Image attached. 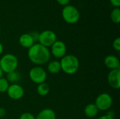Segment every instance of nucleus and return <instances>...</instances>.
I'll return each instance as SVG.
<instances>
[{
  "instance_id": "nucleus-17",
  "label": "nucleus",
  "mask_w": 120,
  "mask_h": 119,
  "mask_svg": "<svg viewBox=\"0 0 120 119\" xmlns=\"http://www.w3.org/2000/svg\"><path fill=\"white\" fill-rule=\"evenodd\" d=\"M37 92L39 95L40 96H46L50 92V88L49 85L46 83H42L37 85Z\"/></svg>"
},
{
  "instance_id": "nucleus-14",
  "label": "nucleus",
  "mask_w": 120,
  "mask_h": 119,
  "mask_svg": "<svg viewBox=\"0 0 120 119\" xmlns=\"http://www.w3.org/2000/svg\"><path fill=\"white\" fill-rule=\"evenodd\" d=\"M99 110L96 107L94 103H90L87 105L84 109V115L88 118H94L98 114Z\"/></svg>"
},
{
  "instance_id": "nucleus-9",
  "label": "nucleus",
  "mask_w": 120,
  "mask_h": 119,
  "mask_svg": "<svg viewBox=\"0 0 120 119\" xmlns=\"http://www.w3.org/2000/svg\"><path fill=\"white\" fill-rule=\"evenodd\" d=\"M8 97L13 100H18L23 97L25 95V90L18 83L11 84L6 91Z\"/></svg>"
},
{
  "instance_id": "nucleus-2",
  "label": "nucleus",
  "mask_w": 120,
  "mask_h": 119,
  "mask_svg": "<svg viewBox=\"0 0 120 119\" xmlns=\"http://www.w3.org/2000/svg\"><path fill=\"white\" fill-rule=\"evenodd\" d=\"M61 71L68 75L75 74L79 68V60L77 56L70 54L65 55L60 61Z\"/></svg>"
},
{
  "instance_id": "nucleus-16",
  "label": "nucleus",
  "mask_w": 120,
  "mask_h": 119,
  "mask_svg": "<svg viewBox=\"0 0 120 119\" xmlns=\"http://www.w3.org/2000/svg\"><path fill=\"white\" fill-rule=\"evenodd\" d=\"M6 79L9 82V83H11L12 84L18 83L21 79V74L19 72L15 70V71H13V72L6 74Z\"/></svg>"
},
{
  "instance_id": "nucleus-4",
  "label": "nucleus",
  "mask_w": 120,
  "mask_h": 119,
  "mask_svg": "<svg viewBox=\"0 0 120 119\" xmlns=\"http://www.w3.org/2000/svg\"><path fill=\"white\" fill-rule=\"evenodd\" d=\"M63 19L68 24H75L80 18V13L79 10L72 5H67L62 10Z\"/></svg>"
},
{
  "instance_id": "nucleus-22",
  "label": "nucleus",
  "mask_w": 120,
  "mask_h": 119,
  "mask_svg": "<svg viewBox=\"0 0 120 119\" xmlns=\"http://www.w3.org/2000/svg\"><path fill=\"white\" fill-rule=\"evenodd\" d=\"M30 34L32 37L34 41L38 43V40H39V32H38L37 31H32V32L30 33Z\"/></svg>"
},
{
  "instance_id": "nucleus-10",
  "label": "nucleus",
  "mask_w": 120,
  "mask_h": 119,
  "mask_svg": "<svg viewBox=\"0 0 120 119\" xmlns=\"http://www.w3.org/2000/svg\"><path fill=\"white\" fill-rule=\"evenodd\" d=\"M109 86L113 89L118 90L120 88V69L110 70L107 77Z\"/></svg>"
},
{
  "instance_id": "nucleus-28",
  "label": "nucleus",
  "mask_w": 120,
  "mask_h": 119,
  "mask_svg": "<svg viewBox=\"0 0 120 119\" xmlns=\"http://www.w3.org/2000/svg\"><path fill=\"white\" fill-rule=\"evenodd\" d=\"M3 74H4V72H2V70H1V69L0 68V78H1V77H3Z\"/></svg>"
},
{
  "instance_id": "nucleus-5",
  "label": "nucleus",
  "mask_w": 120,
  "mask_h": 119,
  "mask_svg": "<svg viewBox=\"0 0 120 119\" xmlns=\"http://www.w3.org/2000/svg\"><path fill=\"white\" fill-rule=\"evenodd\" d=\"M112 96L108 93H102L96 97L94 104L99 111H108L112 107Z\"/></svg>"
},
{
  "instance_id": "nucleus-27",
  "label": "nucleus",
  "mask_w": 120,
  "mask_h": 119,
  "mask_svg": "<svg viewBox=\"0 0 120 119\" xmlns=\"http://www.w3.org/2000/svg\"><path fill=\"white\" fill-rule=\"evenodd\" d=\"M3 52H4V46H3V44L0 42V55H2Z\"/></svg>"
},
{
  "instance_id": "nucleus-19",
  "label": "nucleus",
  "mask_w": 120,
  "mask_h": 119,
  "mask_svg": "<svg viewBox=\"0 0 120 119\" xmlns=\"http://www.w3.org/2000/svg\"><path fill=\"white\" fill-rule=\"evenodd\" d=\"M9 86H10V83L6 78H4V77L0 78V93H6Z\"/></svg>"
},
{
  "instance_id": "nucleus-25",
  "label": "nucleus",
  "mask_w": 120,
  "mask_h": 119,
  "mask_svg": "<svg viewBox=\"0 0 120 119\" xmlns=\"http://www.w3.org/2000/svg\"><path fill=\"white\" fill-rule=\"evenodd\" d=\"M6 114V109L4 107H0V118H3L5 116Z\"/></svg>"
},
{
  "instance_id": "nucleus-21",
  "label": "nucleus",
  "mask_w": 120,
  "mask_h": 119,
  "mask_svg": "<svg viewBox=\"0 0 120 119\" xmlns=\"http://www.w3.org/2000/svg\"><path fill=\"white\" fill-rule=\"evenodd\" d=\"M112 48L117 52L120 51V38L117 37L114 39L112 42Z\"/></svg>"
},
{
  "instance_id": "nucleus-15",
  "label": "nucleus",
  "mask_w": 120,
  "mask_h": 119,
  "mask_svg": "<svg viewBox=\"0 0 120 119\" xmlns=\"http://www.w3.org/2000/svg\"><path fill=\"white\" fill-rule=\"evenodd\" d=\"M47 71L52 74H58L61 71V67L60 61L58 60H51L49 62L47 65Z\"/></svg>"
},
{
  "instance_id": "nucleus-20",
  "label": "nucleus",
  "mask_w": 120,
  "mask_h": 119,
  "mask_svg": "<svg viewBox=\"0 0 120 119\" xmlns=\"http://www.w3.org/2000/svg\"><path fill=\"white\" fill-rule=\"evenodd\" d=\"M19 119H35V116L30 112H24L20 114Z\"/></svg>"
},
{
  "instance_id": "nucleus-11",
  "label": "nucleus",
  "mask_w": 120,
  "mask_h": 119,
  "mask_svg": "<svg viewBox=\"0 0 120 119\" xmlns=\"http://www.w3.org/2000/svg\"><path fill=\"white\" fill-rule=\"evenodd\" d=\"M105 66L110 70L120 69V62L119 58L114 55H108L104 59Z\"/></svg>"
},
{
  "instance_id": "nucleus-7",
  "label": "nucleus",
  "mask_w": 120,
  "mask_h": 119,
  "mask_svg": "<svg viewBox=\"0 0 120 119\" xmlns=\"http://www.w3.org/2000/svg\"><path fill=\"white\" fill-rule=\"evenodd\" d=\"M56 34L52 30L46 29L39 33L38 43L46 48H49L56 41Z\"/></svg>"
},
{
  "instance_id": "nucleus-12",
  "label": "nucleus",
  "mask_w": 120,
  "mask_h": 119,
  "mask_svg": "<svg viewBox=\"0 0 120 119\" xmlns=\"http://www.w3.org/2000/svg\"><path fill=\"white\" fill-rule=\"evenodd\" d=\"M18 42L22 48L27 49H29L35 43L30 33H25L21 34L18 39Z\"/></svg>"
},
{
  "instance_id": "nucleus-13",
  "label": "nucleus",
  "mask_w": 120,
  "mask_h": 119,
  "mask_svg": "<svg viewBox=\"0 0 120 119\" xmlns=\"http://www.w3.org/2000/svg\"><path fill=\"white\" fill-rule=\"evenodd\" d=\"M35 119H56V114L52 109L46 108L37 114Z\"/></svg>"
},
{
  "instance_id": "nucleus-26",
  "label": "nucleus",
  "mask_w": 120,
  "mask_h": 119,
  "mask_svg": "<svg viewBox=\"0 0 120 119\" xmlns=\"http://www.w3.org/2000/svg\"><path fill=\"white\" fill-rule=\"evenodd\" d=\"M98 119H114V117H112L109 115H108L107 114L105 115H103L101 116H100L99 118H98Z\"/></svg>"
},
{
  "instance_id": "nucleus-18",
  "label": "nucleus",
  "mask_w": 120,
  "mask_h": 119,
  "mask_svg": "<svg viewBox=\"0 0 120 119\" xmlns=\"http://www.w3.org/2000/svg\"><path fill=\"white\" fill-rule=\"evenodd\" d=\"M110 18L114 23L119 24L120 22V8H114L110 13Z\"/></svg>"
},
{
  "instance_id": "nucleus-29",
  "label": "nucleus",
  "mask_w": 120,
  "mask_h": 119,
  "mask_svg": "<svg viewBox=\"0 0 120 119\" xmlns=\"http://www.w3.org/2000/svg\"><path fill=\"white\" fill-rule=\"evenodd\" d=\"M0 34H1V27H0Z\"/></svg>"
},
{
  "instance_id": "nucleus-23",
  "label": "nucleus",
  "mask_w": 120,
  "mask_h": 119,
  "mask_svg": "<svg viewBox=\"0 0 120 119\" xmlns=\"http://www.w3.org/2000/svg\"><path fill=\"white\" fill-rule=\"evenodd\" d=\"M110 1L115 8H120V0H110Z\"/></svg>"
},
{
  "instance_id": "nucleus-24",
  "label": "nucleus",
  "mask_w": 120,
  "mask_h": 119,
  "mask_svg": "<svg viewBox=\"0 0 120 119\" xmlns=\"http://www.w3.org/2000/svg\"><path fill=\"white\" fill-rule=\"evenodd\" d=\"M56 1L61 6H65L67 5H69L70 0H56Z\"/></svg>"
},
{
  "instance_id": "nucleus-1",
  "label": "nucleus",
  "mask_w": 120,
  "mask_h": 119,
  "mask_svg": "<svg viewBox=\"0 0 120 119\" xmlns=\"http://www.w3.org/2000/svg\"><path fill=\"white\" fill-rule=\"evenodd\" d=\"M51 53L46 48L39 43H35L27 50V57L30 62L37 66L46 64L51 59Z\"/></svg>"
},
{
  "instance_id": "nucleus-3",
  "label": "nucleus",
  "mask_w": 120,
  "mask_h": 119,
  "mask_svg": "<svg viewBox=\"0 0 120 119\" xmlns=\"http://www.w3.org/2000/svg\"><path fill=\"white\" fill-rule=\"evenodd\" d=\"M18 64V58L12 53L5 54L0 58V68L6 74L17 70Z\"/></svg>"
},
{
  "instance_id": "nucleus-6",
  "label": "nucleus",
  "mask_w": 120,
  "mask_h": 119,
  "mask_svg": "<svg viewBox=\"0 0 120 119\" xmlns=\"http://www.w3.org/2000/svg\"><path fill=\"white\" fill-rule=\"evenodd\" d=\"M30 79L35 84H40L45 83L47 79L46 71L40 66H35L32 67L29 72Z\"/></svg>"
},
{
  "instance_id": "nucleus-8",
  "label": "nucleus",
  "mask_w": 120,
  "mask_h": 119,
  "mask_svg": "<svg viewBox=\"0 0 120 119\" xmlns=\"http://www.w3.org/2000/svg\"><path fill=\"white\" fill-rule=\"evenodd\" d=\"M67 46L66 44L60 40L56 41L51 46V55L56 59H61L66 55Z\"/></svg>"
}]
</instances>
